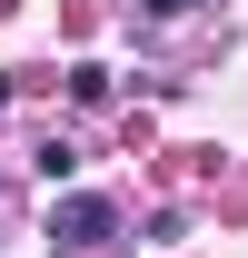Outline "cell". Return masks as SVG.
Masks as SVG:
<instances>
[{
  "label": "cell",
  "mask_w": 248,
  "mask_h": 258,
  "mask_svg": "<svg viewBox=\"0 0 248 258\" xmlns=\"http://www.w3.org/2000/svg\"><path fill=\"white\" fill-rule=\"evenodd\" d=\"M109 228H119L109 199H60V209H50V238H60V248H90V238H109Z\"/></svg>",
  "instance_id": "6da1fadb"
},
{
  "label": "cell",
  "mask_w": 248,
  "mask_h": 258,
  "mask_svg": "<svg viewBox=\"0 0 248 258\" xmlns=\"http://www.w3.org/2000/svg\"><path fill=\"white\" fill-rule=\"evenodd\" d=\"M149 10H159V20H179V10H199V0H149Z\"/></svg>",
  "instance_id": "7a4b0ae2"
}]
</instances>
